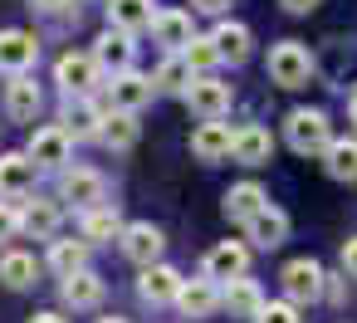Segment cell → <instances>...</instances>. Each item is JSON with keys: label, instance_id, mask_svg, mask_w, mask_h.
<instances>
[{"label": "cell", "instance_id": "obj_10", "mask_svg": "<svg viewBox=\"0 0 357 323\" xmlns=\"http://www.w3.org/2000/svg\"><path fill=\"white\" fill-rule=\"evenodd\" d=\"M103 294H108V284H103V274H98V269H74V274H64V279H59V299H64V308H74V313L98 308V303H103Z\"/></svg>", "mask_w": 357, "mask_h": 323}, {"label": "cell", "instance_id": "obj_4", "mask_svg": "<svg viewBox=\"0 0 357 323\" xmlns=\"http://www.w3.org/2000/svg\"><path fill=\"white\" fill-rule=\"evenodd\" d=\"M323 279H328V269H323L313 255H298V260H289V264L279 269L284 299H294L298 308H308V303H318V299H323Z\"/></svg>", "mask_w": 357, "mask_h": 323}, {"label": "cell", "instance_id": "obj_5", "mask_svg": "<svg viewBox=\"0 0 357 323\" xmlns=\"http://www.w3.org/2000/svg\"><path fill=\"white\" fill-rule=\"evenodd\" d=\"M181 103H186L196 118H225L230 103H235V89H230L225 79H215V74H196V79L186 84V93H181Z\"/></svg>", "mask_w": 357, "mask_h": 323}, {"label": "cell", "instance_id": "obj_25", "mask_svg": "<svg viewBox=\"0 0 357 323\" xmlns=\"http://www.w3.org/2000/svg\"><path fill=\"white\" fill-rule=\"evenodd\" d=\"M269 206V191L259 186V181H235L230 191H225V201H220V211H225V220H235V225H245L255 211H264Z\"/></svg>", "mask_w": 357, "mask_h": 323}, {"label": "cell", "instance_id": "obj_40", "mask_svg": "<svg viewBox=\"0 0 357 323\" xmlns=\"http://www.w3.org/2000/svg\"><path fill=\"white\" fill-rule=\"evenodd\" d=\"M279 6H284L289 15H313V10L323 6V0H279Z\"/></svg>", "mask_w": 357, "mask_h": 323}, {"label": "cell", "instance_id": "obj_20", "mask_svg": "<svg viewBox=\"0 0 357 323\" xmlns=\"http://www.w3.org/2000/svg\"><path fill=\"white\" fill-rule=\"evenodd\" d=\"M245 240H250L255 250H279V245L289 240V216H284L279 206L255 211V216L245 220Z\"/></svg>", "mask_w": 357, "mask_h": 323}, {"label": "cell", "instance_id": "obj_43", "mask_svg": "<svg viewBox=\"0 0 357 323\" xmlns=\"http://www.w3.org/2000/svg\"><path fill=\"white\" fill-rule=\"evenodd\" d=\"M347 123H352V128H357V93H352V98H347Z\"/></svg>", "mask_w": 357, "mask_h": 323}, {"label": "cell", "instance_id": "obj_32", "mask_svg": "<svg viewBox=\"0 0 357 323\" xmlns=\"http://www.w3.org/2000/svg\"><path fill=\"white\" fill-rule=\"evenodd\" d=\"M35 279H40L35 255H25V250H6V255H0V284H6V289H30Z\"/></svg>", "mask_w": 357, "mask_h": 323}, {"label": "cell", "instance_id": "obj_17", "mask_svg": "<svg viewBox=\"0 0 357 323\" xmlns=\"http://www.w3.org/2000/svg\"><path fill=\"white\" fill-rule=\"evenodd\" d=\"M35 157L30 152H0V196H10V201H20V196H30L35 191Z\"/></svg>", "mask_w": 357, "mask_h": 323}, {"label": "cell", "instance_id": "obj_41", "mask_svg": "<svg viewBox=\"0 0 357 323\" xmlns=\"http://www.w3.org/2000/svg\"><path fill=\"white\" fill-rule=\"evenodd\" d=\"M30 6H35V10H45V15H59V10H69V6H74V0H30Z\"/></svg>", "mask_w": 357, "mask_h": 323}, {"label": "cell", "instance_id": "obj_30", "mask_svg": "<svg viewBox=\"0 0 357 323\" xmlns=\"http://www.w3.org/2000/svg\"><path fill=\"white\" fill-rule=\"evenodd\" d=\"M323 167H328V176L333 181H357V137H333L328 147H323Z\"/></svg>", "mask_w": 357, "mask_h": 323}, {"label": "cell", "instance_id": "obj_19", "mask_svg": "<svg viewBox=\"0 0 357 323\" xmlns=\"http://www.w3.org/2000/svg\"><path fill=\"white\" fill-rule=\"evenodd\" d=\"M40 108H45V89L30 74H10V84H6V113L15 123H35Z\"/></svg>", "mask_w": 357, "mask_h": 323}, {"label": "cell", "instance_id": "obj_35", "mask_svg": "<svg viewBox=\"0 0 357 323\" xmlns=\"http://www.w3.org/2000/svg\"><path fill=\"white\" fill-rule=\"evenodd\" d=\"M298 313H303V308H298L294 299H274V303L264 299V308H259V313H255L250 323H303Z\"/></svg>", "mask_w": 357, "mask_h": 323}, {"label": "cell", "instance_id": "obj_27", "mask_svg": "<svg viewBox=\"0 0 357 323\" xmlns=\"http://www.w3.org/2000/svg\"><path fill=\"white\" fill-rule=\"evenodd\" d=\"M98 128H103V108L93 103V93H89V98H69V108H64V133H69L74 142H89V137H98Z\"/></svg>", "mask_w": 357, "mask_h": 323}, {"label": "cell", "instance_id": "obj_14", "mask_svg": "<svg viewBox=\"0 0 357 323\" xmlns=\"http://www.w3.org/2000/svg\"><path fill=\"white\" fill-rule=\"evenodd\" d=\"M230 147H235L230 123H220V118H201L196 123V133H191V157L196 162H225Z\"/></svg>", "mask_w": 357, "mask_h": 323}, {"label": "cell", "instance_id": "obj_42", "mask_svg": "<svg viewBox=\"0 0 357 323\" xmlns=\"http://www.w3.org/2000/svg\"><path fill=\"white\" fill-rule=\"evenodd\" d=\"M30 323H69V318H64V313H54V308H45V313H35Z\"/></svg>", "mask_w": 357, "mask_h": 323}, {"label": "cell", "instance_id": "obj_1", "mask_svg": "<svg viewBox=\"0 0 357 323\" xmlns=\"http://www.w3.org/2000/svg\"><path fill=\"white\" fill-rule=\"evenodd\" d=\"M284 142L298 152V157H323V147L333 142V123H328V113L323 108H294L289 118H284Z\"/></svg>", "mask_w": 357, "mask_h": 323}, {"label": "cell", "instance_id": "obj_2", "mask_svg": "<svg viewBox=\"0 0 357 323\" xmlns=\"http://www.w3.org/2000/svg\"><path fill=\"white\" fill-rule=\"evenodd\" d=\"M269 79L279 84V89H303L308 79H313V50L308 45H298V40H279L274 50H269Z\"/></svg>", "mask_w": 357, "mask_h": 323}, {"label": "cell", "instance_id": "obj_31", "mask_svg": "<svg viewBox=\"0 0 357 323\" xmlns=\"http://www.w3.org/2000/svg\"><path fill=\"white\" fill-rule=\"evenodd\" d=\"M89 240L79 235V240H50V269L64 279V274H74V269H89Z\"/></svg>", "mask_w": 357, "mask_h": 323}, {"label": "cell", "instance_id": "obj_39", "mask_svg": "<svg viewBox=\"0 0 357 323\" xmlns=\"http://www.w3.org/2000/svg\"><path fill=\"white\" fill-rule=\"evenodd\" d=\"M342 274H352V279H357V235H352V240H342Z\"/></svg>", "mask_w": 357, "mask_h": 323}, {"label": "cell", "instance_id": "obj_29", "mask_svg": "<svg viewBox=\"0 0 357 323\" xmlns=\"http://www.w3.org/2000/svg\"><path fill=\"white\" fill-rule=\"evenodd\" d=\"M152 20H157V6L152 0H108V25H118V30H152Z\"/></svg>", "mask_w": 357, "mask_h": 323}, {"label": "cell", "instance_id": "obj_24", "mask_svg": "<svg viewBox=\"0 0 357 323\" xmlns=\"http://www.w3.org/2000/svg\"><path fill=\"white\" fill-rule=\"evenodd\" d=\"M215 50H220V64H245L250 54H255V35H250V25H240V20H220L215 30Z\"/></svg>", "mask_w": 357, "mask_h": 323}, {"label": "cell", "instance_id": "obj_34", "mask_svg": "<svg viewBox=\"0 0 357 323\" xmlns=\"http://www.w3.org/2000/svg\"><path fill=\"white\" fill-rule=\"evenodd\" d=\"M181 54H186V64H191V74H215V64H220V50H215V35H191V45H186Z\"/></svg>", "mask_w": 357, "mask_h": 323}, {"label": "cell", "instance_id": "obj_33", "mask_svg": "<svg viewBox=\"0 0 357 323\" xmlns=\"http://www.w3.org/2000/svg\"><path fill=\"white\" fill-rule=\"evenodd\" d=\"M152 79H157V93H176V98H181V93H186V84H191L196 74H191L186 54H167V59L157 64V74H152Z\"/></svg>", "mask_w": 357, "mask_h": 323}, {"label": "cell", "instance_id": "obj_23", "mask_svg": "<svg viewBox=\"0 0 357 323\" xmlns=\"http://www.w3.org/2000/svg\"><path fill=\"white\" fill-rule=\"evenodd\" d=\"M191 35H196V25H191L186 10H157V20H152V40H157L167 54H181V50L191 45Z\"/></svg>", "mask_w": 357, "mask_h": 323}, {"label": "cell", "instance_id": "obj_38", "mask_svg": "<svg viewBox=\"0 0 357 323\" xmlns=\"http://www.w3.org/2000/svg\"><path fill=\"white\" fill-rule=\"evenodd\" d=\"M323 299H328V303H342V299H347V294H342V274H328V279H323Z\"/></svg>", "mask_w": 357, "mask_h": 323}, {"label": "cell", "instance_id": "obj_21", "mask_svg": "<svg viewBox=\"0 0 357 323\" xmlns=\"http://www.w3.org/2000/svg\"><path fill=\"white\" fill-rule=\"evenodd\" d=\"M201 269L211 274V279H235V274H245L250 269V245L245 240H220V245H211L206 250V260H201Z\"/></svg>", "mask_w": 357, "mask_h": 323}, {"label": "cell", "instance_id": "obj_28", "mask_svg": "<svg viewBox=\"0 0 357 323\" xmlns=\"http://www.w3.org/2000/svg\"><path fill=\"white\" fill-rule=\"evenodd\" d=\"M79 235H84L89 245H108V240H118V235H123V216H118V206H113V201H103V206L84 211Z\"/></svg>", "mask_w": 357, "mask_h": 323}, {"label": "cell", "instance_id": "obj_12", "mask_svg": "<svg viewBox=\"0 0 357 323\" xmlns=\"http://www.w3.org/2000/svg\"><path fill=\"white\" fill-rule=\"evenodd\" d=\"M40 64V40L30 30H0V74H30Z\"/></svg>", "mask_w": 357, "mask_h": 323}, {"label": "cell", "instance_id": "obj_16", "mask_svg": "<svg viewBox=\"0 0 357 323\" xmlns=\"http://www.w3.org/2000/svg\"><path fill=\"white\" fill-rule=\"evenodd\" d=\"M59 201H45V196H20V230L35 235V240H54L59 235Z\"/></svg>", "mask_w": 357, "mask_h": 323}, {"label": "cell", "instance_id": "obj_36", "mask_svg": "<svg viewBox=\"0 0 357 323\" xmlns=\"http://www.w3.org/2000/svg\"><path fill=\"white\" fill-rule=\"evenodd\" d=\"M20 235V201H0V245H6V240H15Z\"/></svg>", "mask_w": 357, "mask_h": 323}, {"label": "cell", "instance_id": "obj_26", "mask_svg": "<svg viewBox=\"0 0 357 323\" xmlns=\"http://www.w3.org/2000/svg\"><path fill=\"white\" fill-rule=\"evenodd\" d=\"M137 133H142V123H137V113H132V108H113V113H103V128H98V142H103L108 152H128V147L137 142Z\"/></svg>", "mask_w": 357, "mask_h": 323}, {"label": "cell", "instance_id": "obj_15", "mask_svg": "<svg viewBox=\"0 0 357 323\" xmlns=\"http://www.w3.org/2000/svg\"><path fill=\"white\" fill-rule=\"evenodd\" d=\"M220 308H225L230 318H255V313L264 308V289H259V279H250V269L235 274V279H225V284H220Z\"/></svg>", "mask_w": 357, "mask_h": 323}, {"label": "cell", "instance_id": "obj_9", "mask_svg": "<svg viewBox=\"0 0 357 323\" xmlns=\"http://www.w3.org/2000/svg\"><path fill=\"white\" fill-rule=\"evenodd\" d=\"M176 289H181V269H172V264H162V260L142 264V274H137V299H142V303H152V308L176 303Z\"/></svg>", "mask_w": 357, "mask_h": 323}, {"label": "cell", "instance_id": "obj_13", "mask_svg": "<svg viewBox=\"0 0 357 323\" xmlns=\"http://www.w3.org/2000/svg\"><path fill=\"white\" fill-rule=\"evenodd\" d=\"M93 59L103 64V74H123V69H132V59H137L132 30H118V25H108V30L93 40Z\"/></svg>", "mask_w": 357, "mask_h": 323}, {"label": "cell", "instance_id": "obj_22", "mask_svg": "<svg viewBox=\"0 0 357 323\" xmlns=\"http://www.w3.org/2000/svg\"><path fill=\"white\" fill-rule=\"evenodd\" d=\"M230 157H235L240 167H264V162L274 157V137H269V128H259V123L235 128V147H230Z\"/></svg>", "mask_w": 357, "mask_h": 323}, {"label": "cell", "instance_id": "obj_44", "mask_svg": "<svg viewBox=\"0 0 357 323\" xmlns=\"http://www.w3.org/2000/svg\"><path fill=\"white\" fill-rule=\"evenodd\" d=\"M98 323H128V318H123V313H108V318H98Z\"/></svg>", "mask_w": 357, "mask_h": 323}, {"label": "cell", "instance_id": "obj_18", "mask_svg": "<svg viewBox=\"0 0 357 323\" xmlns=\"http://www.w3.org/2000/svg\"><path fill=\"white\" fill-rule=\"evenodd\" d=\"M108 93H113V108H147L152 98H157V79L152 74H137V69H123V74H113V84H108Z\"/></svg>", "mask_w": 357, "mask_h": 323}, {"label": "cell", "instance_id": "obj_7", "mask_svg": "<svg viewBox=\"0 0 357 323\" xmlns=\"http://www.w3.org/2000/svg\"><path fill=\"white\" fill-rule=\"evenodd\" d=\"M59 196L74 201L79 211H93V206L108 201V181H103V172H93V167H64V172H59Z\"/></svg>", "mask_w": 357, "mask_h": 323}, {"label": "cell", "instance_id": "obj_6", "mask_svg": "<svg viewBox=\"0 0 357 323\" xmlns=\"http://www.w3.org/2000/svg\"><path fill=\"white\" fill-rule=\"evenodd\" d=\"M25 152L35 157L40 172H64L69 167V152H74V137L64 133V123H50V128H35L30 133V147Z\"/></svg>", "mask_w": 357, "mask_h": 323}, {"label": "cell", "instance_id": "obj_3", "mask_svg": "<svg viewBox=\"0 0 357 323\" xmlns=\"http://www.w3.org/2000/svg\"><path fill=\"white\" fill-rule=\"evenodd\" d=\"M54 84L64 89V98H89L98 84H103V64L93 59V50L89 54H59L54 59Z\"/></svg>", "mask_w": 357, "mask_h": 323}, {"label": "cell", "instance_id": "obj_8", "mask_svg": "<svg viewBox=\"0 0 357 323\" xmlns=\"http://www.w3.org/2000/svg\"><path fill=\"white\" fill-rule=\"evenodd\" d=\"M118 245H123V255H128V260L142 269V264L162 260V250H167V235H162V225H152V220H132V225H123Z\"/></svg>", "mask_w": 357, "mask_h": 323}, {"label": "cell", "instance_id": "obj_11", "mask_svg": "<svg viewBox=\"0 0 357 323\" xmlns=\"http://www.w3.org/2000/svg\"><path fill=\"white\" fill-rule=\"evenodd\" d=\"M176 308H181L186 318H211V313L220 308V279H211L206 269H201L196 279H181V289H176Z\"/></svg>", "mask_w": 357, "mask_h": 323}, {"label": "cell", "instance_id": "obj_37", "mask_svg": "<svg viewBox=\"0 0 357 323\" xmlns=\"http://www.w3.org/2000/svg\"><path fill=\"white\" fill-rule=\"evenodd\" d=\"M235 6V0H191V10H201V15H225Z\"/></svg>", "mask_w": 357, "mask_h": 323}]
</instances>
